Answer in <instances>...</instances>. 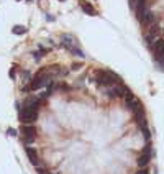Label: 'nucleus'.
<instances>
[{
	"label": "nucleus",
	"instance_id": "nucleus-1",
	"mask_svg": "<svg viewBox=\"0 0 164 174\" xmlns=\"http://www.w3.org/2000/svg\"><path fill=\"white\" fill-rule=\"evenodd\" d=\"M51 82H53V79H51L49 71H40V74H36V77L31 79L30 90H38V89H43V87H48Z\"/></svg>",
	"mask_w": 164,
	"mask_h": 174
},
{
	"label": "nucleus",
	"instance_id": "nucleus-2",
	"mask_svg": "<svg viewBox=\"0 0 164 174\" xmlns=\"http://www.w3.org/2000/svg\"><path fill=\"white\" fill-rule=\"evenodd\" d=\"M95 81L99 85H113L115 82H118V76L110 71H97Z\"/></svg>",
	"mask_w": 164,
	"mask_h": 174
},
{
	"label": "nucleus",
	"instance_id": "nucleus-3",
	"mask_svg": "<svg viewBox=\"0 0 164 174\" xmlns=\"http://www.w3.org/2000/svg\"><path fill=\"white\" fill-rule=\"evenodd\" d=\"M36 120H38V112L28 110V109L20 110V121H22V125H33Z\"/></svg>",
	"mask_w": 164,
	"mask_h": 174
},
{
	"label": "nucleus",
	"instance_id": "nucleus-4",
	"mask_svg": "<svg viewBox=\"0 0 164 174\" xmlns=\"http://www.w3.org/2000/svg\"><path fill=\"white\" fill-rule=\"evenodd\" d=\"M22 135H23V141L25 143H33L34 141V138H36V128L33 127V125H22ZM26 145V146H28Z\"/></svg>",
	"mask_w": 164,
	"mask_h": 174
},
{
	"label": "nucleus",
	"instance_id": "nucleus-5",
	"mask_svg": "<svg viewBox=\"0 0 164 174\" xmlns=\"http://www.w3.org/2000/svg\"><path fill=\"white\" fill-rule=\"evenodd\" d=\"M43 102H44V100H41L40 97H28L25 102H23V109L38 112V110H40V103H43Z\"/></svg>",
	"mask_w": 164,
	"mask_h": 174
},
{
	"label": "nucleus",
	"instance_id": "nucleus-6",
	"mask_svg": "<svg viewBox=\"0 0 164 174\" xmlns=\"http://www.w3.org/2000/svg\"><path fill=\"white\" fill-rule=\"evenodd\" d=\"M139 22H141L143 25H146V26H153V25H154V22H156V15L149 10V12H146L144 15L139 18Z\"/></svg>",
	"mask_w": 164,
	"mask_h": 174
},
{
	"label": "nucleus",
	"instance_id": "nucleus-7",
	"mask_svg": "<svg viewBox=\"0 0 164 174\" xmlns=\"http://www.w3.org/2000/svg\"><path fill=\"white\" fill-rule=\"evenodd\" d=\"M26 154L28 158H30L31 164L33 166H40V158H38V151L34 148H31V146H26Z\"/></svg>",
	"mask_w": 164,
	"mask_h": 174
},
{
	"label": "nucleus",
	"instance_id": "nucleus-8",
	"mask_svg": "<svg viewBox=\"0 0 164 174\" xmlns=\"http://www.w3.org/2000/svg\"><path fill=\"white\" fill-rule=\"evenodd\" d=\"M61 44L66 48V49H71V48L74 46V40H72L71 36H67V34H64V36H62V40H61Z\"/></svg>",
	"mask_w": 164,
	"mask_h": 174
},
{
	"label": "nucleus",
	"instance_id": "nucleus-9",
	"mask_svg": "<svg viewBox=\"0 0 164 174\" xmlns=\"http://www.w3.org/2000/svg\"><path fill=\"white\" fill-rule=\"evenodd\" d=\"M151 46H153V51H154V54L161 53V51L164 49V40H156L154 43L151 44Z\"/></svg>",
	"mask_w": 164,
	"mask_h": 174
},
{
	"label": "nucleus",
	"instance_id": "nucleus-10",
	"mask_svg": "<svg viewBox=\"0 0 164 174\" xmlns=\"http://www.w3.org/2000/svg\"><path fill=\"white\" fill-rule=\"evenodd\" d=\"M81 7H82V10L87 13V15H97V12H95V8H94L90 3H87V2H82L81 3Z\"/></svg>",
	"mask_w": 164,
	"mask_h": 174
},
{
	"label": "nucleus",
	"instance_id": "nucleus-11",
	"mask_svg": "<svg viewBox=\"0 0 164 174\" xmlns=\"http://www.w3.org/2000/svg\"><path fill=\"white\" fill-rule=\"evenodd\" d=\"M149 159H151V156H149V154H141V156L138 158V166L146 168V166H148V163H149Z\"/></svg>",
	"mask_w": 164,
	"mask_h": 174
},
{
	"label": "nucleus",
	"instance_id": "nucleus-12",
	"mask_svg": "<svg viewBox=\"0 0 164 174\" xmlns=\"http://www.w3.org/2000/svg\"><path fill=\"white\" fill-rule=\"evenodd\" d=\"M69 51H71L72 54H76V56H79V58H84V56H85V54L82 53V49H81V48H77V46H72Z\"/></svg>",
	"mask_w": 164,
	"mask_h": 174
},
{
	"label": "nucleus",
	"instance_id": "nucleus-13",
	"mask_svg": "<svg viewBox=\"0 0 164 174\" xmlns=\"http://www.w3.org/2000/svg\"><path fill=\"white\" fill-rule=\"evenodd\" d=\"M25 31H26V28H25V26H20V25L13 28V33H15V34H23Z\"/></svg>",
	"mask_w": 164,
	"mask_h": 174
},
{
	"label": "nucleus",
	"instance_id": "nucleus-14",
	"mask_svg": "<svg viewBox=\"0 0 164 174\" xmlns=\"http://www.w3.org/2000/svg\"><path fill=\"white\" fill-rule=\"evenodd\" d=\"M22 77H25V79H23V81H25V82H31V74H30V71H23L22 72Z\"/></svg>",
	"mask_w": 164,
	"mask_h": 174
},
{
	"label": "nucleus",
	"instance_id": "nucleus-15",
	"mask_svg": "<svg viewBox=\"0 0 164 174\" xmlns=\"http://www.w3.org/2000/svg\"><path fill=\"white\" fill-rule=\"evenodd\" d=\"M46 54V49H41V51H36V53H33V58L34 59H40L41 56H44Z\"/></svg>",
	"mask_w": 164,
	"mask_h": 174
},
{
	"label": "nucleus",
	"instance_id": "nucleus-16",
	"mask_svg": "<svg viewBox=\"0 0 164 174\" xmlns=\"http://www.w3.org/2000/svg\"><path fill=\"white\" fill-rule=\"evenodd\" d=\"M138 174H149V171H148V168H143L138 171Z\"/></svg>",
	"mask_w": 164,
	"mask_h": 174
},
{
	"label": "nucleus",
	"instance_id": "nucleus-17",
	"mask_svg": "<svg viewBox=\"0 0 164 174\" xmlns=\"http://www.w3.org/2000/svg\"><path fill=\"white\" fill-rule=\"evenodd\" d=\"M81 66H82V64H72L71 69H72V71H79V69H81Z\"/></svg>",
	"mask_w": 164,
	"mask_h": 174
},
{
	"label": "nucleus",
	"instance_id": "nucleus-18",
	"mask_svg": "<svg viewBox=\"0 0 164 174\" xmlns=\"http://www.w3.org/2000/svg\"><path fill=\"white\" fill-rule=\"evenodd\" d=\"M8 135H12V136H16V130H13V128H8Z\"/></svg>",
	"mask_w": 164,
	"mask_h": 174
},
{
	"label": "nucleus",
	"instance_id": "nucleus-19",
	"mask_svg": "<svg viewBox=\"0 0 164 174\" xmlns=\"http://www.w3.org/2000/svg\"><path fill=\"white\" fill-rule=\"evenodd\" d=\"M10 77L12 79H15V66L12 67V71H10Z\"/></svg>",
	"mask_w": 164,
	"mask_h": 174
},
{
	"label": "nucleus",
	"instance_id": "nucleus-20",
	"mask_svg": "<svg viewBox=\"0 0 164 174\" xmlns=\"http://www.w3.org/2000/svg\"><path fill=\"white\" fill-rule=\"evenodd\" d=\"M61 2H62V0H61Z\"/></svg>",
	"mask_w": 164,
	"mask_h": 174
}]
</instances>
